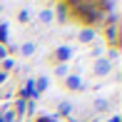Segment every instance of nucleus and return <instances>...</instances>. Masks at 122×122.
I'll return each mask as SVG.
<instances>
[{"mask_svg":"<svg viewBox=\"0 0 122 122\" xmlns=\"http://www.w3.org/2000/svg\"><path fill=\"white\" fill-rule=\"evenodd\" d=\"M67 87H72V90H80V87H82V80H80L77 75H70V77H67Z\"/></svg>","mask_w":122,"mask_h":122,"instance_id":"7ed1b4c3","label":"nucleus"},{"mask_svg":"<svg viewBox=\"0 0 122 122\" xmlns=\"http://www.w3.org/2000/svg\"><path fill=\"white\" fill-rule=\"evenodd\" d=\"M37 122H50V120H47V117H42V120H37Z\"/></svg>","mask_w":122,"mask_h":122,"instance_id":"4468645a","label":"nucleus"},{"mask_svg":"<svg viewBox=\"0 0 122 122\" xmlns=\"http://www.w3.org/2000/svg\"><path fill=\"white\" fill-rule=\"evenodd\" d=\"M110 122H120V117H112V120H110Z\"/></svg>","mask_w":122,"mask_h":122,"instance_id":"ddd939ff","label":"nucleus"},{"mask_svg":"<svg viewBox=\"0 0 122 122\" xmlns=\"http://www.w3.org/2000/svg\"><path fill=\"white\" fill-rule=\"evenodd\" d=\"M40 18H42V20H45V23H47V20L52 18V13H50V10H42V13H40Z\"/></svg>","mask_w":122,"mask_h":122,"instance_id":"9b49d317","label":"nucleus"},{"mask_svg":"<svg viewBox=\"0 0 122 122\" xmlns=\"http://www.w3.org/2000/svg\"><path fill=\"white\" fill-rule=\"evenodd\" d=\"M95 72L97 75H107L110 72V62H107V60H100V62L95 65Z\"/></svg>","mask_w":122,"mask_h":122,"instance_id":"f257e3e1","label":"nucleus"},{"mask_svg":"<svg viewBox=\"0 0 122 122\" xmlns=\"http://www.w3.org/2000/svg\"><path fill=\"white\" fill-rule=\"evenodd\" d=\"M8 55V50H5V45H0V57H5Z\"/></svg>","mask_w":122,"mask_h":122,"instance_id":"f8f14e48","label":"nucleus"},{"mask_svg":"<svg viewBox=\"0 0 122 122\" xmlns=\"http://www.w3.org/2000/svg\"><path fill=\"white\" fill-rule=\"evenodd\" d=\"M23 95H27V97L37 95V92H35V82H27V87H25V92H23Z\"/></svg>","mask_w":122,"mask_h":122,"instance_id":"39448f33","label":"nucleus"},{"mask_svg":"<svg viewBox=\"0 0 122 122\" xmlns=\"http://www.w3.org/2000/svg\"><path fill=\"white\" fill-rule=\"evenodd\" d=\"M5 37H8V27H5V25H0V40L5 42Z\"/></svg>","mask_w":122,"mask_h":122,"instance_id":"9d476101","label":"nucleus"},{"mask_svg":"<svg viewBox=\"0 0 122 122\" xmlns=\"http://www.w3.org/2000/svg\"><path fill=\"white\" fill-rule=\"evenodd\" d=\"M92 37H95V32H92V30H82V32H80V40H82V42H90Z\"/></svg>","mask_w":122,"mask_h":122,"instance_id":"20e7f679","label":"nucleus"},{"mask_svg":"<svg viewBox=\"0 0 122 122\" xmlns=\"http://www.w3.org/2000/svg\"><path fill=\"white\" fill-rule=\"evenodd\" d=\"M35 87H37V90L42 92V90H45V87H47V80H45V77H42V80H37V82H35Z\"/></svg>","mask_w":122,"mask_h":122,"instance_id":"6e6552de","label":"nucleus"},{"mask_svg":"<svg viewBox=\"0 0 122 122\" xmlns=\"http://www.w3.org/2000/svg\"><path fill=\"white\" fill-rule=\"evenodd\" d=\"M70 55H72V50H70L67 45H62V47H57V57L62 60V62H65V60H70Z\"/></svg>","mask_w":122,"mask_h":122,"instance_id":"f03ea898","label":"nucleus"},{"mask_svg":"<svg viewBox=\"0 0 122 122\" xmlns=\"http://www.w3.org/2000/svg\"><path fill=\"white\" fill-rule=\"evenodd\" d=\"M70 110H72L70 102H62V105H60V112H62V115H70Z\"/></svg>","mask_w":122,"mask_h":122,"instance_id":"1a4fd4ad","label":"nucleus"},{"mask_svg":"<svg viewBox=\"0 0 122 122\" xmlns=\"http://www.w3.org/2000/svg\"><path fill=\"white\" fill-rule=\"evenodd\" d=\"M107 37H110V40H117V30H115V25H110V30H107Z\"/></svg>","mask_w":122,"mask_h":122,"instance_id":"0eeeda50","label":"nucleus"},{"mask_svg":"<svg viewBox=\"0 0 122 122\" xmlns=\"http://www.w3.org/2000/svg\"><path fill=\"white\" fill-rule=\"evenodd\" d=\"M35 52V45H32V42H25L23 45V55H32Z\"/></svg>","mask_w":122,"mask_h":122,"instance_id":"423d86ee","label":"nucleus"}]
</instances>
